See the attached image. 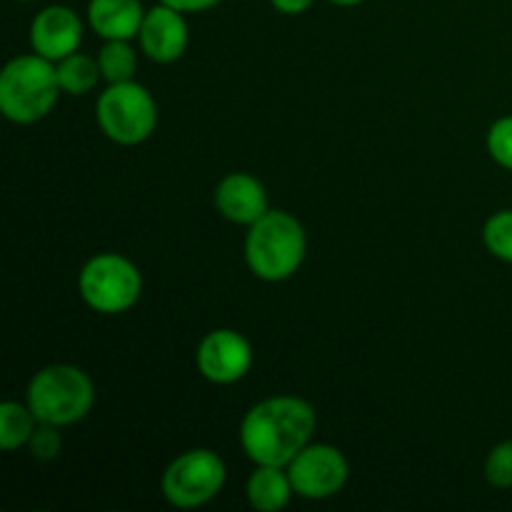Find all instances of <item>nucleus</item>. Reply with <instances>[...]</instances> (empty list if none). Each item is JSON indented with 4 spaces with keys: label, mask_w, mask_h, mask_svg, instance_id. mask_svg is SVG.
Here are the masks:
<instances>
[{
    "label": "nucleus",
    "mask_w": 512,
    "mask_h": 512,
    "mask_svg": "<svg viewBox=\"0 0 512 512\" xmlns=\"http://www.w3.org/2000/svg\"><path fill=\"white\" fill-rule=\"evenodd\" d=\"M315 410L293 395H278L253 405L240 423V445L255 465L288 468L290 460L310 445Z\"/></svg>",
    "instance_id": "nucleus-1"
},
{
    "label": "nucleus",
    "mask_w": 512,
    "mask_h": 512,
    "mask_svg": "<svg viewBox=\"0 0 512 512\" xmlns=\"http://www.w3.org/2000/svg\"><path fill=\"white\" fill-rule=\"evenodd\" d=\"M305 230L283 210H268L260 220L250 225L245 238V263L268 283H280L298 273L305 258Z\"/></svg>",
    "instance_id": "nucleus-2"
},
{
    "label": "nucleus",
    "mask_w": 512,
    "mask_h": 512,
    "mask_svg": "<svg viewBox=\"0 0 512 512\" xmlns=\"http://www.w3.org/2000/svg\"><path fill=\"white\" fill-rule=\"evenodd\" d=\"M60 83L53 60L43 55H20L0 73V110L18 125L43 120L58 103Z\"/></svg>",
    "instance_id": "nucleus-3"
},
{
    "label": "nucleus",
    "mask_w": 512,
    "mask_h": 512,
    "mask_svg": "<svg viewBox=\"0 0 512 512\" xmlns=\"http://www.w3.org/2000/svg\"><path fill=\"white\" fill-rule=\"evenodd\" d=\"M95 400L93 383L75 365H48L28 385V408L38 423L65 428L90 413Z\"/></svg>",
    "instance_id": "nucleus-4"
},
{
    "label": "nucleus",
    "mask_w": 512,
    "mask_h": 512,
    "mask_svg": "<svg viewBox=\"0 0 512 512\" xmlns=\"http://www.w3.org/2000/svg\"><path fill=\"white\" fill-rule=\"evenodd\" d=\"M100 130L118 145H138L153 135L158 108L153 95L135 80L110 83L95 105Z\"/></svg>",
    "instance_id": "nucleus-5"
},
{
    "label": "nucleus",
    "mask_w": 512,
    "mask_h": 512,
    "mask_svg": "<svg viewBox=\"0 0 512 512\" xmlns=\"http://www.w3.org/2000/svg\"><path fill=\"white\" fill-rule=\"evenodd\" d=\"M80 298L103 315H118L133 308L143 290L140 270L118 253H100L83 265L78 278Z\"/></svg>",
    "instance_id": "nucleus-6"
},
{
    "label": "nucleus",
    "mask_w": 512,
    "mask_h": 512,
    "mask_svg": "<svg viewBox=\"0 0 512 512\" xmlns=\"http://www.w3.org/2000/svg\"><path fill=\"white\" fill-rule=\"evenodd\" d=\"M228 480L225 463L213 450H188L165 468L163 495L173 508L193 510L208 505Z\"/></svg>",
    "instance_id": "nucleus-7"
},
{
    "label": "nucleus",
    "mask_w": 512,
    "mask_h": 512,
    "mask_svg": "<svg viewBox=\"0 0 512 512\" xmlns=\"http://www.w3.org/2000/svg\"><path fill=\"white\" fill-rule=\"evenodd\" d=\"M295 493L308 500H325L338 495L348 483V460L333 445H305L288 463Z\"/></svg>",
    "instance_id": "nucleus-8"
},
{
    "label": "nucleus",
    "mask_w": 512,
    "mask_h": 512,
    "mask_svg": "<svg viewBox=\"0 0 512 512\" xmlns=\"http://www.w3.org/2000/svg\"><path fill=\"white\" fill-rule=\"evenodd\" d=\"M200 375L215 385H233L253 368V348L238 330L220 328L205 335L195 353Z\"/></svg>",
    "instance_id": "nucleus-9"
},
{
    "label": "nucleus",
    "mask_w": 512,
    "mask_h": 512,
    "mask_svg": "<svg viewBox=\"0 0 512 512\" xmlns=\"http://www.w3.org/2000/svg\"><path fill=\"white\" fill-rule=\"evenodd\" d=\"M83 43V23L68 5H48L30 23V45L43 58L58 60L78 53Z\"/></svg>",
    "instance_id": "nucleus-10"
},
{
    "label": "nucleus",
    "mask_w": 512,
    "mask_h": 512,
    "mask_svg": "<svg viewBox=\"0 0 512 512\" xmlns=\"http://www.w3.org/2000/svg\"><path fill=\"white\" fill-rule=\"evenodd\" d=\"M140 48L155 63H173L188 48V23L183 13L160 3L145 13L140 25Z\"/></svg>",
    "instance_id": "nucleus-11"
},
{
    "label": "nucleus",
    "mask_w": 512,
    "mask_h": 512,
    "mask_svg": "<svg viewBox=\"0 0 512 512\" xmlns=\"http://www.w3.org/2000/svg\"><path fill=\"white\" fill-rule=\"evenodd\" d=\"M215 208L230 223L253 225L268 213V193L253 175L230 173L215 188Z\"/></svg>",
    "instance_id": "nucleus-12"
},
{
    "label": "nucleus",
    "mask_w": 512,
    "mask_h": 512,
    "mask_svg": "<svg viewBox=\"0 0 512 512\" xmlns=\"http://www.w3.org/2000/svg\"><path fill=\"white\" fill-rule=\"evenodd\" d=\"M145 10L140 0H90L88 23L103 40H130L140 33Z\"/></svg>",
    "instance_id": "nucleus-13"
},
{
    "label": "nucleus",
    "mask_w": 512,
    "mask_h": 512,
    "mask_svg": "<svg viewBox=\"0 0 512 512\" xmlns=\"http://www.w3.org/2000/svg\"><path fill=\"white\" fill-rule=\"evenodd\" d=\"M295 488L288 470L278 465H258L248 480V500L258 512H278L293 498Z\"/></svg>",
    "instance_id": "nucleus-14"
},
{
    "label": "nucleus",
    "mask_w": 512,
    "mask_h": 512,
    "mask_svg": "<svg viewBox=\"0 0 512 512\" xmlns=\"http://www.w3.org/2000/svg\"><path fill=\"white\" fill-rule=\"evenodd\" d=\"M55 73H58L60 90L68 95H85L98 85L100 80V63L93 60L90 55L73 53L68 58L58 60L55 65Z\"/></svg>",
    "instance_id": "nucleus-15"
},
{
    "label": "nucleus",
    "mask_w": 512,
    "mask_h": 512,
    "mask_svg": "<svg viewBox=\"0 0 512 512\" xmlns=\"http://www.w3.org/2000/svg\"><path fill=\"white\" fill-rule=\"evenodd\" d=\"M35 428H38V418L28 408V403L20 405L8 400L0 405V448L5 453L20 448V445H28Z\"/></svg>",
    "instance_id": "nucleus-16"
},
{
    "label": "nucleus",
    "mask_w": 512,
    "mask_h": 512,
    "mask_svg": "<svg viewBox=\"0 0 512 512\" xmlns=\"http://www.w3.org/2000/svg\"><path fill=\"white\" fill-rule=\"evenodd\" d=\"M98 63L100 73L108 83L133 80L135 68H138V58H135V50L130 48L128 40H105V45L100 48Z\"/></svg>",
    "instance_id": "nucleus-17"
},
{
    "label": "nucleus",
    "mask_w": 512,
    "mask_h": 512,
    "mask_svg": "<svg viewBox=\"0 0 512 512\" xmlns=\"http://www.w3.org/2000/svg\"><path fill=\"white\" fill-rule=\"evenodd\" d=\"M485 248L495 255V258L512 263V210H500L493 218H488L483 228Z\"/></svg>",
    "instance_id": "nucleus-18"
},
{
    "label": "nucleus",
    "mask_w": 512,
    "mask_h": 512,
    "mask_svg": "<svg viewBox=\"0 0 512 512\" xmlns=\"http://www.w3.org/2000/svg\"><path fill=\"white\" fill-rule=\"evenodd\" d=\"M485 480L498 490L512 488V440H503L490 450L485 460Z\"/></svg>",
    "instance_id": "nucleus-19"
},
{
    "label": "nucleus",
    "mask_w": 512,
    "mask_h": 512,
    "mask_svg": "<svg viewBox=\"0 0 512 512\" xmlns=\"http://www.w3.org/2000/svg\"><path fill=\"white\" fill-rule=\"evenodd\" d=\"M488 153L503 168L512 170V115L495 120L488 130Z\"/></svg>",
    "instance_id": "nucleus-20"
},
{
    "label": "nucleus",
    "mask_w": 512,
    "mask_h": 512,
    "mask_svg": "<svg viewBox=\"0 0 512 512\" xmlns=\"http://www.w3.org/2000/svg\"><path fill=\"white\" fill-rule=\"evenodd\" d=\"M28 448H30V455H33L35 460H40V463H50V460H55L60 455V448H63V440H60L58 428H55V425L38 423L35 433L30 435Z\"/></svg>",
    "instance_id": "nucleus-21"
},
{
    "label": "nucleus",
    "mask_w": 512,
    "mask_h": 512,
    "mask_svg": "<svg viewBox=\"0 0 512 512\" xmlns=\"http://www.w3.org/2000/svg\"><path fill=\"white\" fill-rule=\"evenodd\" d=\"M160 3L170 5V8L180 10V13H203V10L215 8L220 0H160Z\"/></svg>",
    "instance_id": "nucleus-22"
},
{
    "label": "nucleus",
    "mask_w": 512,
    "mask_h": 512,
    "mask_svg": "<svg viewBox=\"0 0 512 512\" xmlns=\"http://www.w3.org/2000/svg\"><path fill=\"white\" fill-rule=\"evenodd\" d=\"M270 3H273V8L278 10V13L300 15V13H305V10H308L315 0H270Z\"/></svg>",
    "instance_id": "nucleus-23"
},
{
    "label": "nucleus",
    "mask_w": 512,
    "mask_h": 512,
    "mask_svg": "<svg viewBox=\"0 0 512 512\" xmlns=\"http://www.w3.org/2000/svg\"><path fill=\"white\" fill-rule=\"evenodd\" d=\"M328 3H335V5H343V8H350V5H360L363 0H328Z\"/></svg>",
    "instance_id": "nucleus-24"
},
{
    "label": "nucleus",
    "mask_w": 512,
    "mask_h": 512,
    "mask_svg": "<svg viewBox=\"0 0 512 512\" xmlns=\"http://www.w3.org/2000/svg\"><path fill=\"white\" fill-rule=\"evenodd\" d=\"M23 3H30V0H23Z\"/></svg>",
    "instance_id": "nucleus-25"
}]
</instances>
